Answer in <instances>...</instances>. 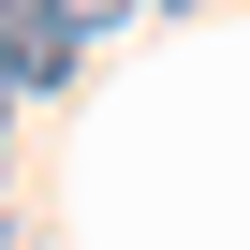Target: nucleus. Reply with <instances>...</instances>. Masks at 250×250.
<instances>
[{"label": "nucleus", "mask_w": 250, "mask_h": 250, "mask_svg": "<svg viewBox=\"0 0 250 250\" xmlns=\"http://www.w3.org/2000/svg\"><path fill=\"white\" fill-rule=\"evenodd\" d=\"M44 15H74V30H118V15H133V0H44Z\"/></svg>", "instance_id": "nucleus-2"}, {"label": "nucleus", "mask_w": 250, "mask_h": 250, "mask_svg": "<svg viewBox=\"0 0 250 250\" xmlns=\"http://www.w3.org/2000/svg\"><path fill=\"white\" fill-rule=\"evenodd\" d=\"M0 103H15V88H0Z\"/></svg>", "instance_id": "nucleus-4"}, {"label": "nucleus", "mask_w": 250, "mask_h": 250, "mask_svg": "<svg viewBox=\"0 0 250 250\" xmlns=\"http://www.w3.org/2000/svg\"><path fill=\"white\" fill-rule=\"evenodd\" d=\"M88 59V30L74 15H44V0H0V88H59Z\"/></svg>", "instance_id": "nucleus-1"}, {"label": "nucleus", "mask_w": 250, "mask_h": 250, "mask_svg": "<svg viewBox=\"0 0 250 250\" xmlns=\"http://www.w3.org/2000/svg\"><path fill=\"white\" fill-rule=\"evenodd\" d=\"M0 250H15V206H0Z\"/></svg>", "instance_id": "nucleus-3"}]
</instances>
